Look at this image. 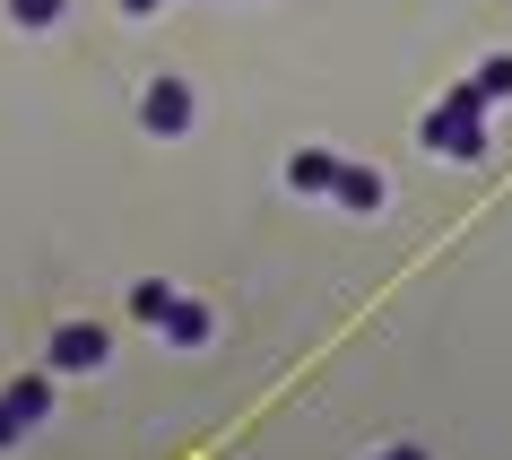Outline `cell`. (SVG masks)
<instances>
[{
  "instance_id": "6da1fadb",
  "label": "cell",
  "mask_w": 512,
  "mask_h": 460,
  "mask_svg": "<svg viewBox=\"0 0 512 460\" xmlns=\"http://www.w3.org/2000/svg\"><path fill=\"white\" fill-rule=\"evenodd\" d=\"M417 139H426L434 157H452V165H478L486 157V96H478V79L452 87V105H434Z\"/></svg>"
},
{
  "instance_id": "7a4b0ae2",
  "label": "cell",
  "mask_w": 512,
  "mask_h": 460,
  "mask_svg": "<svg viewBox=\"0 0 512 460\" xmlns=\"http://www.w3.org/2000/svg\"><path fill=\"white\" fill-rule=\"evenodd\" d=\"M44 408H53V382H9V391H0V452L27 426H44Z\"/></svg>"
},
{
  "instance_id": "3957f363",
  "label": "cell",
  "mask_w": 512,
  "mask_h": 460,
  "mask_svg": "<svg viewBox=\"0 0 512 460\" xmlns=\"http://www.w3.org/2000/svg\"><path fill=\"white\" fill-rule=\"evenodd\" d=\"M139 122H148L157 139H183L191 131V87L183 79H157L148 96H139Z\"/></svg>"
},
{
  "instance_id": "277c9868",
  "label": "cell",
  "mask_w": 512,
  "mask_h": 460,
  "mask_svg": "<svg viewBox=\"0 0 512 460\" xmlns=\"http://www.w3.org/2000/svg\"><path fill=\"white\" fill-rule=\"evenodd\" d=\"M53 365H61V374L105 365V330H96V322H61V330H53Z\"/></svg>"
},
{
  "instance_id": "5b68a950",
  "label": "cell",
  "mask_w": 512,
  "mask_h": 460,
  "mask_svg": "<svg viewBox=\"0 0 512 460\" xmlns=\"http://www.w3.org/2000/svg\"><path fill=\"white\" fill-rule=\"evenodd\" d=\"M157 330L174 339V348H209V304H191V296H165Z\"/></svg>"
},
{
  "instance_id": "8992f818",
  "label": "cell",
  "mask_w": 512,
  "mask_h": 460,
  "mask_svg": "<svg viewBox=\"0 0 512 460\" xmlns=\"http://www.w3.org/2000/svg\"><path fill=\"white\" fill-rule=\"evenodd\" d=\"M330 191H339L348 209H382V200H391V191H382V174H374V165H339V183H330Z\"/></svg>"
},
{
  "instance_id": "52a82bcc",
  "label": "cell",
  "mask_w": 512,
  "mask_h": 460,
  "mask_svg": "<svg viewBox=\"0 0 512 460\" xmlns=\"http://www.w3.org/2000/svg\"><path fill=\"white\" fill-rule=\"evenodd\" d=\"M287 183L296 191H330L339 183V157H330V148H304V157H287Z\"/></svg>"
},
{
  "instance_id": "ba28073f",
  "label": "cell",
  "mask_w": 512,
  "mask_h": 460,
  "mask_svg": "<svg viewBox=\"0 0 512 460\" xmlns=\"http://www.w3.org/2000/svg\"><path fill=\"white\" fill-rule=\"evenodd\" d=\"M478 96H486V105H495V96H512V53H495V61L478 70Z\"/></svg>"
},
{
  "instance_id": "9c48e42d",
  "label": "cell",
  "mask_w": 512,
  "mask_h": 460,
  "mask_svg": "<svg viewBox=\"0 0 512 460\" xmlns=\"http://www.w3.org/2000/svg\"><path fill=\"white\" fill-rule=\"evenodd\" d=\"M9 18H18V27H53L61 0H9Z\"/></svg>"
},
{
  "instance_id": "30bf717a",
  "label": "cell",
  "mask_w": 512,
  "mask_h": 460,
  "mask_svg": "<svg viewBox=\"0 0 512 460\" xmlns=\"http://www.w3.org/2000/svg\"><path fill=\"white\" fill-rule=\"evenodd\" d=\"M382 460H426V452H417V443H400V452H382Z\"/></svg>"
},
{
  "instance_id": "8fae6325",
  "label": "cell",
  "mask_w": 512,
  "mask_h": 460,
  "mask_svg": "<svg viewBox=\"0 0 512 460\" xmlns=\"http://www.w3.org/2000/svg\"><path fill=\"white\" fill-rule=\"evenodd\" d=\"M122 9H131V18H148V9H157V0H122Z\"/></svg>"
}]
</instances>
